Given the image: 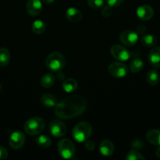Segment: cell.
Masks as SVG:
<instances>
[{
    "label": "cell",
    "instance_id": "obj_1",
    "mask_svg": "<svg viewBox=\"0 0 160 160\" xmlns=\"http://www.w3.org/2000/svg\"><path fill=\"white\" fill-rule=\"evenodd\" d=\"M87 102L85 98L78 95L66 97L55 106L54 113L61 120H69L85 112Z\"/></svg>",
    "mask_w": 160,
    "mask_h": 160
},
{
    "label": "cell",
    "instance_id": "obj_2",
    "mask_svg": "<svg viewBox=\"0 0 160 160\" xmlns=\"http://www.w3.org/2000/svg\"><path fill=\"white\" fill-rule=\"evenodd\" d=\"M92 133V127L86 121L77 123L72 130V137L76 142H85L89 139Z\"/></svg>",
    "mask_w": 160,
    "mask_h": 160
},
{
    "label": "cell",
    "instance_id": "obj_3",
    "mask_svg": "<svg viewBox=\"0 0 160 160\" xmlns=\"http://www.w3.org/2000/svg\"><path fill=\"white\" fill-rule=\"evenodd\" d=\"M45 126V122L41 117H31L28 119L24 125V129L25 133L28 135L35 136L40 134L44 130Z\"/></svg>",
    "mask_w": 160,
    "mask_h": 160
},
{
    "label": "cell",
    "instance_id": "obj_4",
    "mask_svg": "<svg viewBox=\"0 0 160 160\" xmlns=\"http://www.w3.org/2000/svg\"><path fill=\"white\" fill-rule=\"evenodd\" d=\"M65 65V58L60 52H52L45 59V66L53 72L61 71Z\"/></svg>",
    "mask_w": 160,
    "mask_h": 160
},
{
    "label": "cell",
    "instance_id": "obj_5",
    "mask_svg": "<svg viewBox=\"0 0 160 160\" xmlns=\"http://www.w3.org/2000/svg\"><path fill=\"white\" fill-rule=\"evenodd\" d=\"M57 149L59 154L64 159H72L75 153V148L73 142L67 138H64L60 141L57 145Z\"/></svg>",
    "mask_w": 160,
    "mask_h": 160
},
{
    "label": "cell",
    "instance_id": "obj_6",
    "mask_svg": "<svg viewBox=\"0 0 160 160\" xmlns=\"http://www.w3.org/2000/svg\"><path fill=\"white\" fill-rule=\"evenodd\" d=\"M108 73L114 78H122L128 74L129 69L122 62H115L110 64L108 67Z\"/></svg>",
    "mask_w": 160,
    "mask_h": 160
},
{
    "label": "cell",
    "instance_id": "obj_7",
    "mask_svg": "<svg viewBox=\"0 0 160 160\" xmlns=\"http://www.w3.org/2000/svg\"><path fill=\"white\" fill-rule=\"evenodd\" d=\"M111 54L119 61H127L131 57V53L125 47L119 45H114L111 48Z\"/></svg>",
    "mask_w": 160,
    "mask_h": 160
},
{
    "label": "cell",
    "instance_id": "obj_8",
    "mask_svg": "<svg viewBox=\"0 0 160 160\" xmlns=\"http://www.w3.org/2000/svg\"><path fill=\"white\" fill-rule=\"evenodd\" d=\"M49 130L53 136L56 138H61L65 135L67 132V127L61 120H53L50 122Z\"/></svg>",
    "mask_w": 160,
    "mask_h": 160
},
{
    "label": "cell",
    "instance_id": "obj_9",
    "mask_svg": "<svg viewBox=\"0 0 160 160\" xmlns=\"http://www.w3.org/2000/svg\"><path fill=\"white\" fill-rule=\"evenodd\" d=\"M25 143V135L21 131H14L10 134L9 145L13 149H20Z\"/></svg>",
    "mask_w": 160,
    "mask_h": 160
},
{
    "label": "cell",
    "instance_id": "obj_10",
    "mask_svg": "<svg viewBox=\"0 0 160 160\" xmlns=\"http://www.w3.org/2000/svg\"><path fill=\"white\" fill-rule=\"evenodd\" d=\"M138 34L130 30H125L122 31L119 35V40L123 45L126 46H133L137 42Z\"/></svg>",
    "mask_w": 160,
    "mask_h": 160
},
{
    "label": "cell",
    "instance_id": "obj_11",
    "mask_svg": "<svg viewBox=\"0 0 160 160\" xmlns=\"http://www.w3.org/2000/svg\"><path fill=\"white\" fill-rule=\"evenodd\" d=\"M136 16L142 20H148L154 16V9L148 5H143L139 6L136 11Z\"/></svg>",
    "mask_w": 160,
    "mask_h": 160
},
{
    "label": "cell",
    "instance_id": "obj_12",
    "mask_svg": "<svg viewBox=\"0 0 160 160\" xmlns=\"http://www.w3.org/2000/svg\"><path fill=\"white\" fill-rule=\"evenodd\" d=\"M27 12L31 16L39 15L42 9L41 0H28L26 6Z\"/></svg>",
    "mask_w": 160,
    "mask_h": 160
},
{
    "label": "cell",
    "instance_id": "obj_13",
    "mask_svg": "<svg viewBox=\"0 0 160 160\" xmlns=\"http://www.w3.org/2000/svg\"><path fill=\"white\" fill-rule=\"evenodd\" d=\"M115 147L112 142L110 140L105 139L103 140L100 143V146H99V151H100V154L104 156H111V155L114 153Z\"/></svg>",
    "mask_w": 160,
    "mask_h": 160
},
{
    "label": "cell",
    "instance_id": "obj_14",
    "mask_svg": "<svg viewBox=\"0 0 160 160\" xmlns=\"http://www.w3.org/2000/svg\"><path fill=\"white\" fill-rule=\"evenodd\" d=\"M66 18L72 23H78L83 18V14L81 11L75 7H70L67 9L65 12Z\"/></svg>",
    "mask_w": 160,
    "mask_h": 160
},
{
    "label": "cell",
    "instance_id": "obj_15",
    "mask_svg": "<svg viewBox=\"0 0 160 160\" xmlns=\"http://www.w3.org/2000/svg\"><path fill=\"white\" fill-rule=\"evenodd\" d=\"M148 61L153 67L158 68L160 67V46L155 47L148 54Z\"/></svg>",
    "mask_w": 160,
    "mask_h": 160
},
{
    "label": "cell",
    "instance_id": "obj_16",
    "mask_svg": "<svg viewBox=\"0 0 160 160\" xmlns=\"http://www.w3.org/2000/svg\"><path fill=\"white\" fill-rule=\"evenodd\" d=\"M146 138L149 143L160 146V130L152 129L146 134Z\"/></svg>",
    "mask_w": 160,
    "mask_h": 160
},
{
    "label": "cell",
    "instance_id": "obj_17",
    "mask_svg": "<svg viewBox=\"0 0 160 160\" xmlns=\"http://www.w3.org/2000/svg\"><path fill=\"white\" fill-rule=\"evenodd\" d=\"M41 102L47 107H55L57 104V99L52 94H43L41 97Z\"/></svg>",
    "mask_w": 160,
    "mask_h": 160
},
{
    "label": "cell",
    "instance_id": "obj_18",
    "mask_svg": "<svg viewBox=\"0 0 160 160\" xmlns=\"http://www.w3.org/2000/svg\"><path fill=\"white\" fill-rule=\"evenodd\" d=\"M62 88L64 92L67 93H72L74 92L78 88V83L73 78H67L64 80L62 83Z\"/></svg>",
    "mask_w": 160,
    "mask_h": 160
},
{
    "label": "cell",
    "instance_id": "obj_19",
    "mask_svg": "<svg viewBox=\"0 0 160 160\" xmlns=\"http://www.w3.org/2000/svg\"><path fill=\"white\" fill-rule=\"evenodd\" d=\"M160 75L158 72L155 70H151L147 72L146 75V81L148 84L152 86H155L159 82Z\"/></svg>",
    "mask_w": 160,
    "mask_h": 160
},
{
    "label": "cell",
    "instance_id": "obj_20",
    "mask_svg": "<svg viewBox=\"0 0 160 160\" xmlns=\"http://www.w3.org/2000/svg\"><path fill=\"white\" fill-rule=\"evenodd\" d=\"M141 43L145 47H153L157 43V38L154 34H144L141 38Z\"/></svg>",
    "mask_w": 160,
    "mask_h": 160
},
{
    "label": "cell",
    "instance_id": "obj_21",
    "mask_svg": "<svg viewBox=\"0 0 160 160\" xmlns=\"http://www.w3.org/2000/svg\"><path fill=\"white\" fill-rule=\"evenodd\" d=\"M55 82V76L53 73H46L41 78V85L45 88H49L53 85Z\"/></svg>",
    "mask_w": 160,
    "mask_h": 160
},
{
    "label": "cell",
    "instance_id": "obj_22",
    "mask_svg": "<svg viewBox=\"0 0 160 160\" xmlns=\"http://www.w3.org/2000/svg\"><path fill=\"white\" fill-rule=\"evenodd\" d=\"M10 60V53L6 48H0V67H6Z\"/></svg>",
    "mask_w": 160,
    "mask_h": 160
},
{
    "label": "cell",
    "instance_id": "obj_23",
    "mask_svg": "<svg viewBox=\"0 0 160 160\" xmlns=\"http://www.w3.org/2000/svg\"><path fill=\"white\" fill-rule=\"evenodd\" d=\"M144 67V62L139 58H135L130 61V71L133 73H138L141 71Z\"/></svg>",
    "mask_w": 160,
    "mask_h": 160
},
{
    "label": "cell",
    "instance_id": "obj_24",
    "mask_svg": "<svg viewBox=\"0 0 160 160\" xmlns=\"http://www.w3.org/2000/svg\"><path fill=\"white\" fill-rule=\"evenodd\" d=\"M35 142L39 147L41 148H46L51 145V139L50 137H48L45 134H42V135H39L36 138Z\"/></svg>",
    "mask_w": 160,
    "mask_h": 160
},
{
    "label": "cell",
    "instance_id": "obj_25",
    "mask_svg": "<svg viewBox=\"0 0 160 160\" xmlns=\"http://www.w3.org/2000/svg\"><path fill=\"white\" fill-rule=\"evenodd\" d=\"M31 30H32L33 32L37 34H42L45 31V23L41 20H35L31 25Z\"/></svg>",
    "mask_w": 160,
    "mask_h": 160
},
{
    "label": "cell",
    "instance_id": "obj_26",
    "mask_svg": "<svg viewBox=\"0 0 160 160\" xmlns=\"http://www.w3.org/2000/svg\"><path fill=\"white\" fill-rule=\"evenodd\" d=\"M125 159L126 160H144V157L139 152H137V150H130V152H128V153L126 154L125 156Z\"/></svg>",
    "mask_w": 160,
    "mask_h": 160
},
{
    "label": "cell",
    "instance_id": "obj_27",
    "mask_svg": "<svg viewBox=\"0 0 160 160\" xmlns=\"http://www.w3.org/2000/svg\"><path fill=\"white\" fill-rule=\"evenodd\" d=\"M89 7L93 9H99L104 5V0H87Z\"/></svg>",
    "mask_w": 160,
    "mask_h": 160
},
{
    "label": "cell",
    "instance_id": "obj_28",
    "mask_svg": "<svg viewBox=\"0 0 160 160\" xmlns=\"http://www.w3.org/2000/svg\"><path fill=\"white\" fill-rule=\"evenodd\" d=\"M131 147L134 149H142L144 148V142L141 140H139V139H136V140H133V142L130 144Z\"/></svg>",
    "mask_w": 160,
    "mask_h": 160
},
{
    "label": "cell",
    "instance_id": "obj_29",
    "mask_svg": "<svg viewBox=\"0 0 160 160\" xmlns=\"http://www.w3.org/2000/svg\"><path fill=\"white\" fill-rule=\"evenodd\" d=\"M112 14V9H111V6H107L102 9L101 10V15L103 17H111V15Z\"/></svg>",
    "mask_w": 160,
    "mask_h": 160
},
{
    "label": "cell",
    "instance_id": "obj_30",
    "mask_svg": "<svg viewBox=\"0 0 160 160\" xmlns=\"http://www.w3.org/2000/svg\"><path fill=\"white\" fill-rule=\"evenodd\" d=\"M105 1L108 6H111V7H118V6H121L124 0H105Z\"/></svg>",
    "mask_w": 160,
    "mask_h": 160
},
{
    "label": "cell",
    "instance_id": "obj_31",
    "mask_svg": "<svg viewBox=\"0 0 160 160\" xmlns=\"http://www.w3.org/2000/svg\"><path fill=\"white\" fill-rule=\"evenodd\" d=\"M8 157V151L6 148L0 146V159H6Z\"/></svg>",
    "mask_w": 160,
    "mask_h": 160
},
{
    "label": "cell",
    "instance_id": "obj_32",
    "mask_svg": "<svg viewBox=\"0 0 160 160\" xmlns=\"http://www.w3.org/2000/svg\"><path fill=\"white\" fill-rule=\"evenodd\" d=\"M86 143H85V146H86V148L89 151H93L95 148V144L93 143V142L92 141H88L86 140Z\"/></svg>",
    "mask_w": 160,
    "mask_h": 160
},
{
    "label": "cell",
    "instance_id": "obj_33",
    "mask_svg": "<svg viewBox=\"0 0 160 160\" xmlns=\"http://www.w3.org/2000/svg\"><path fill=\"white\" fill-rule=\"evenodd\" d=\"M146 31V28L144 26V25H139L138 27H136V32L137 33L138 35L139 34H143Z\"/></svg>",
    "mask_w": 160,
    "mask_h": 160
},
{
    "label": "cell",
    "instance_id": "obj_34",
    "mask_svg": "<svg viewBox=\"0 0 160 160\" xmlns=\"http://www.w3.org/2000/svg\"><path fill=\"white\" fill-rule=\"evenodd\" d=\"M57 78L59 80H64V74L63 73V72L58 71L57 73Z\"/></svg>",
    "mask_w": 160,
    "mask_h": 160
},
{
    "label": "cell",
    "instance_id": "obj_35",
    "mask_svg": "<svg viewBox=\"0 0 160 160\" xmlns=\"http://www.w3.org/2000/svg\"><path fill=\"white\" fill-rule=\"evenodd\" d=\"M41 1L43 3H45V4H51V3L54 2V0H41Z\"/></svg>",
    "mask_w": 160,
    "mask_h": 160
},
{
    "label": "cell",
    "instance_id": "obj_36",
    "mask_svg": "<svg viewBox=\"0 0 160 160\" xmlns=\"http://www.w3.org/2000/svg\"><path fill=\"white\" fill-rule=\"evenodd\" d=\"M155 155H156L157 157L160 158V146H158V148L155 151Z\"/></svg>",
    "mask_w": 160,
    "mask_h": 160
},
{
    "label": "cell",
    "instance_id": "obj_37",
    "mask_svg": "<svg viewBox=\"0 0 160 160\" xmlns=\"http://www.w3.org/2000/svg\"><path fill=\"white\" fill-rule=\"evenodd\" d=\"M0 91H1V84H0Z\"/></svg>",
    "mask_w": 160,
    "mask_h": 160
}]
</instances>
